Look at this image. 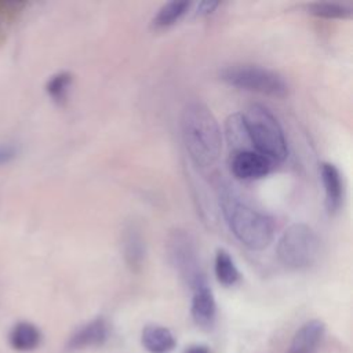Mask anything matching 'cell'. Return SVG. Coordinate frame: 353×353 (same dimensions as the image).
Instances as JSON below:
<instances>
[{
    "label": "cell",
    "mask_w": 353,
    "mask_h": 353,
    "mask_svg": "<svg viewBox=\"0 0 353 353\" xmlns=\"http://www.w3.org/2000/svg\"><path fill=\"white\" fill-rule=\"evenodd\" d=\"M181 135L190 160L197 167L210 168L218 161L222 149L221 128L205 103L190 101L183 106Z\"/></svg>",
    "instance_id": "6da1fadb"
},
{
    "label": "cell",
    "mask_w": 353,
    "mask_h": 353,
    "mask_svg": "<svg viewBox=\"0 0 353 353\" xmlns=\"http://www.w3.org/2000/svg\"><path fill=\"white\" fill-rule=\"evenodd\" d=\"M241 124L258 153L272 161H283L288 156L284 131L277 117L261 103H250L240 113Z\"/></svg>",
    "instance_id": "7a4b0ae2"
},
{
    "label": "cell",
    "mask_w": 353,
    "mask_h": 353,
    "mask_svg": "<svg viewBox=\"0 0 353 353\" xmlns=\"http://www.w3.org/2000/svg\"><path fill=\"white\" fill-rule=\"evenodd\" d=\"M226 222L236 239L247 248L261 251L273 240V219L233 197L222 199Z\"/></svg>",
    "instance_id": "3957f363"
},
{
    "label": "cell",
    "mask_w": 353,
    "mask_h": 353,
    "mask_svg": "<svg viewBox=\"0 0 353 353\" xmlns=\"http://www.w3.org/2000/svg\"><path fill=\"white\" fill-rule=\"evenodd\" d=\"M277 258L288 269L312 266L320 254V240L306 223H292L277 241Z\"/></svg>",
    "instance_id": "277c9868"
},
{
    "label": "cell",
    "mask_w": 353,
    "mask_h": 353,
    "mask_svg": "<svg viewBox=\"0 0 353 353\" xmlns=\"http://www.w3.org/2000/svg\"><path fill=\"white\" fill-rule=\"evenodd\" d=\"M219 77L232 87L259 92L262 95L283 98L288 94V84L284 77L259 65H230L219 72Z\"/></svg>",
    "instance_id": "5b68a950"
},
{
    "label": "cell",
    "mask_w": 353,
    "mask_h": 353,
    "mask_svg": "<svg viewBox=\"0 0 353 353\" xmlns=\"http://www.w3.org/2000/svg\"><path fill=\"white\" fill-rule=\"evenodd\" d=\"M165 250L170 263L192 290L207 284L194 239L189 232L171 230L165 240Z\"/></svg>",
    "instance_id": "8992f818"
},
{
    "label": "cell",
    "mask_w": 353,
    "mask_h": 353,
    "mask_svg": "<svg viewBox=\"0 0 353 353\" xmlns=\"http://www.w3.org/2000/svg\"><path fill=\"white\" fill-rule=\"evenodd\" d=\"M230 168L236 178L250 181L266 176L273 168V161L258 152L241 149L234 153Z\"/></svg>",
    "instance_id": "52a82bcc"
},
{
    "label": "cell",
    "mask_w": 353,
    "mask_h": 353,
    "mask_svg": "<svg viewBox=\"0 0 353 353\" xmlns=\"http://www.w3.org/2000/svg\"><path fill=\"white\" fill-rule=\"evenodd\" d=\"M109 338V324L105 317H97L79 327L68 339V350H81L101 346Z\"/></svg>",
    "instance_id": "ba28073f"
},
{
    "label": "cell",
    "mask_w": 353,
    "mask_h": 353,
    "mask_svg": "<svg viewBox=\"0 0 353 353\" xmlns=\"http://www.w3.org/2000/svg\"><path fill=\"white\" fill-rule=\"evenodd\" d=\"M325 324L321 320H309L294 334L285 353H316L324 339Z\"/></svg>",
    "instance_id": "9c48e42d"
},
{
    "label": "cell",
    "mask_w": 353,
    "mask_h": 353,
    "mask_svg": "<svg viewBox=\"0 0 353 353\" xmlns=\"http://www.w3.org/2000/svg\"><path fill=\"white\" fill-rule=\"evenodd\" d=\"M121 248L127 266L132 272H138L145 261L146 245L142 232L137 223L130 222L124 226L121 233Z\"/></svg>",
    "instance_id": "30bf717a"
},
{
    "label": "cell",
    "mask_w": 353,
    "mask_h": 353,
    "mask_svg": "<svg viewBox=\"0 0 353 353\" xmlns=\"http://www.w3.org/2000/svg\"><path fill=\"white\" fill-rule=\"evenodd\" d=\"M190 314L193 321L204 330H210L216 319V302L211 288L207 284L193 290Z\"/></svg>",
    "instance_id": "8fae6325"
},
{
    "label": "cell",
    "mask_w": 353,
    "mask_h": 353,
    "mask_svg": "<svg viewBox=\"0 0 353 353\" xmlns=\"http://www.w3.org/2000/svg\"><path fill=\"white\" fill-rule=\"evenodd\" d=\"M320 176L325 193V208L330 214L339 211L343 203V179L338 167L332 163L320 164Z\"/></svg>",
    "instance_id": "7c38bea8"
},
{
    "label": "cell",
    "mask_w": 353,
    "mask_h": 353,
    "mask_svg": "<svg viewBox=\"0 0 353 353\" xmlns=\"http://www.w3.org/2000/svg\"><path fill=\"white\" fill-rule=\"evenodd\" d=\"M41 331L30 321H18L8 332V343L17 352H32L41 343Z\"/></svg>",
    "instance_id": "4fadbf2b"
},
{
    "label": "cell",
    "mask_w": 353,
    "mask_h": 353,
    "mask_svg": "<svg viewBox=\"0 0 353 353\" xmlns=\"http://www.w3.org/2000/svg\"><path fill=\"white\" fill-rule=\"evenodd\" d=\"M141 342L149 353H171L176 345L172 332L157 324H149L142 330Z\"/></svg>",
    "instance_id": "5bb4252c"
},
{
    "label": "cell",
    "mask_w": 353,
    "mask_h": 353,
    "mask_svg": "<svg viewBox=\"0 0 353 353\" xmlns=\"http://www.w3.org/2000/svg\"><path fill=\"white\" fill-rule=\"evenodd\" d=\"M214 272H215L216 280L225 287L234 285L240 280V272L233 258L223 248H218L215 252Z\"/></svg>",
    "instance_id": "9a60e30c"
},
{
    "label": "cell",
    "mask_w": 353,
    "mask_h": 353,
    "mask_svg": "<svg viewBox=\"0 0 353 353\" xmlns=\"http://www.w3.org/2000/svg\"><path fill=\"white\" fill-rule=\"evenodd\" d=\"M190 6H192V3L186 1V0L168 1L159 8V11L156 12V15L152 19V25L159 29L171 26L186 14V11L190 8Z\"/></svg>",
    "instance_id": "2e32d148"
},
{
    "label": "cell",
    "mask_w": 353,
    "mask_h": 353,
    "mask_svg": "<svg viewBox=\"0 0 353 353\" xmlns=\"http://www.w3.org/2000/svg\"><path fill=\"white\" fill-rule=\"evenodd\" d=\"M309 14L327 19H345L353 15V7L339 1H314L306 6Z\"/></svg>",
    "instance_id": "e0dca14e"
},
{
    "label": "cell",
    "mask_w": 353,
    "mask_h": 353,
    "mask_svg": "<svg viewBox=\"0 0 353 353\" xmlns=\"http://www.w3.org/2000/svg\"><path fill=\"white\" fill-rule=\"evenodd\" d=\"M72 83H73V74L68 70H62L52 74L48 79V81L46 83V91L54 102L63 103L68 98Z\"/></svg>",
    "instance_id": "ac0fdd59"
},
{
    "label": "cell",
    "mask_w": 353,
    "mask_h": 353,
    "mask_svg": "<svg viewBox=\"0 0 353 353\" xmlns=\"http://www.w3.org/2000/svg\"><path fill=\"white\" fill-rule=\"evenodd\" d=\"M18 146L12 142L0 143V165L11 163L18 156Z\"/></svg>",
    "instance_id": "d6986e66"
},
{
    "label": "cell",
    "mask_w": 353,
    "mask_h": 353,
    "mask_svg": "<svg viewBox=\"0 0 353 353\" xmlns=\"http://www.w3.org/2000/svg\"><path fill=\"white\" fill-rule=\"evenodd\" d=\"M219 6V1L215 0H204L200 1L197 6V15H210L215 11V8Z\"/></svg>",
    "instance_id": "ffe728a7"
},
{
    "label": "cell",
    "mask_w": 353,
    "mask_h": 353,
    "mask_svg": "<svg viewBox=\"0 0 353 353\" xmlns=\"http://www.w3.org/2000/svg\"><path fill=\"white\" fill-rule=\"evenodd\" d=\"M183 353H211V349L204 343H193L189 345Z\"/></svg>",
    "instance_id": "44dd1931"
}]
</instances>
